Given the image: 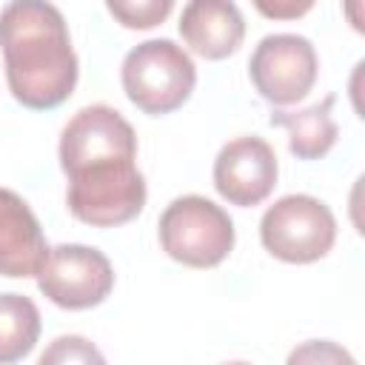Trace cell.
I'll return each mask as SVG.
<instances>
[{
    "label": "cell",
    "mask_w": 365,
    "mask_h": 365,
    "mask_svg": "<svg viewBox=\"0 0 365 365\" xmlns=\"http://www.w3.org/2000/svg\"><path fill=\"white\" fill-rule=\"evenodd\" d=\"M180 34L194 54L222 60L240 48L245 20L228 0H191L180 14Z\"/></svg>",
    "instance_id": "10"
},
{
    "label": "cell",
    "mask_w": 365,
    "mask_h": 365,
    "mask_svg": "<svg viewBox=\"0 0 365 365\" xmlns=\"http://www.w3.org/2000/svg\"><path fill=\"white\" fill-rule=\"evenodd\" d=\"M225 365H248V362H225Z\"/></svg>",
    "instance_id": "17"
},
{
    "label": "cell",
    "mask_w": 365,
    "mask_h": 365,
    "mask_svg": "<svg viewBox=\"0 0 365 365\" xmlns=\"http://www.w3.org/2000/svg\"><path fill=\"white\" fill-rule=\"evenodd\" d=\"M106 9L125 29H151L171 14L174 3L171 0H108Z\"/></svg>",
    "instance_id": "14"
},
{
    "label": "cell",
    "mask_w": 365,
    "mask_h": 365,
    "mask_svg": "<svg viewBox=\"0 0 365 365\" xmlns=\"http://www.w3.org/2000/svg\"><path fill=\"white\" fill-rule=\"evenodd\" d=\"M259 240L265 251L282 262H317L334 248L336 220L322 200L311 194H288L265 208Z\"/></svg>",
    "instance_id": "5"
},
{
    "label": "cell",
    "mask_w": 365,
    "mask_h": 365,
    "mask_svg": "<svg viewBox=\"0 0 365 365\" xmlns=\"http://www.w3.org/2000/svg\"><path fill=\"white\" fill-rule=\"evenodd\" d=\"M277 154L262 137H237L214 160V188L240 208L259 205L277 185Z\"/></svg>",
    "instance_id": "8"
},
{
    "label": "cell",
    "mask_w": 365,
    "mask_h": 365,
    "mask_svg": "<svg viewBox=\"0 0 365 365\" xmlns=\"http://www.w3.org/2000/svg\"><path fill=\"white\" fill-rule=\"evenodd\" d=\"M314 3L311 0H274V3H265V0H257V11L265 14V17H274V20H294L305 11H311Z\"/></svg>",
    "instance_id": "16"
},
{
    "label": "cell",
    "mask_w": 365,
    "mask_h": 365,
    "mask_svg": "<svg viewBox=\"0 0 365 365\" xmlns=\"http://www.w3.org/2000/svg\"><path fill=\"white\" fill-rule=\"evenodd\" d=\"M125 97L145 114L177 111L197 86L194 60L168 37L145 40L134 46L120 68Z\"/></svg>",
    "instance_id": "3"
},
{
    "label": "cell",
    "mask_w": 365,
    "mask_h": 365,
    "mask_svg": "<svg viewBox=\"0 0 365 365\" xmlns=\"http://www.w3.org/2000/svg\"><path fill=\"white\" fill-rule=\"evenodd\" d=\"M334 103L336 97L328 94L325 100L308 106V108H299V111H274L271 114V125H279L288 131V148L294 157L299 160H319L325 157L336 137H339V128L334 123Z\"/></svg>",
    "instance_id": "11"
},
{
    "label": "cell",
    "mask_w": 365,
    "mask_h": 365,
    "mask_svg": "<svg viewBox=\"0 0 365 365\" xmlns=\"http://www.w3.org/2000/svg\"><path fill=\"white\" fill-rule=\"evenodd\" d=\"M157 228L163 251L188 268H214L234 248V222L228 211L200 194L171 200Z\"/></svg>",
    "instance_id": "4"
},
{
    "label": "cell",
    "mask_w": 365,
    "mask_h": 365,
    "mask_svg": "<svg viewBox=\"0 0 365 365\" xmlns=\"http://www.w3.org/2000/svg\"><path fill=\"white\" fill-rule=\"evenodd\" d=\"M37 288L60 308H94L111 294L114 268L103 251L91 245L63 242L48 251V259L37 274Z\"/></svg>",
    "instance_id": "7"
},
{
    "label": "cell",
    "mask_w": 365,
    "mask_h": 365,
    "mask_svg": "<svg viewBox=\"0 0 365 365\" xmlns=\"http://www.w3.org/2000/svg\"><path fill=\"white\" fill-rule=\"evenodd\" d=\"M0 48L6 83L26 108H57L77 86V54L54 3L14 0L0 9Z\"/></svg>",
    "instance_id": "2"
},
{
    "label": "cell",
    "mask_w": 365,
    "mask_h": 365,
    "mask_svg": "<svg viewBox=\"0 0 365 365\" xmlns=\"http://www.w3.org/2000/svg\"><path fill=\"white\" fill-rule=\"evenodd\" d=\"M37 365H108V362L91 339L80 334H63L46 345Z\"/></svg>",
    "instance_id": "13"
},
{
    "label": "cell",
    "mask_w": 365,
    "mask_h": 365,
    "mask_svg": "<svg viewBox=\"0 0 365 365\" xmlns=\"http://www.w3.org/2000/svg\"><path fill=\"white\" fill-rule=\"evenodd\" d=\"M60 165L68 177V211L94 228L131 222L145 205L137 168V134L111 106L80 108L60 134Z\"/></svg>",
    "instance_id": "1"
},
{
    "label": "cell",
    "mask_w": 365,
    "mask_h": 365,
    "mask_svg": "<svg viewBox=\"0 0 365 365\" xmlns=\"http://www.w3.org/2000/svg\"><path fill=\"white\" fill-rule=\"evenodd\" d=\"M43 228L29 202L11 188H0V274L20 279L37 277L48 259Z\"/></svg>",
    "instance_id": "9"
},
{
    "label": "cell",
    "mask_w": 365,
    "mask_h": 365,
    "mask_svg": "<svg viewBox=\"0 0 365 365\" xmlns=\"http://www.w3.org/2000/svg\"><path fill=\"white\" fill-rule=\"evenodd\" d=\"M317 48L302 34H268L257 43L248 74L254 88L274 106L299 103L317 83Z\"/></svg>",
    "instance_id": "6"
},
{
    "label": "cell",
    "mask_w": 365,
    "mask_h": 365,
    "mask_svg": "<svg viewBox=\"0 0 365 365\" xmlns=\"http://www.w3.org/2000/svg\"><path fill=\"white\" fill-rule=\"evenodd\" d=\"M40 336V311L23 294H0V365L20 362Z\"/></svg>",
    "instance_id": "12"
},
{
    "label": "cell",
    "mask_w": 365,
    "mask_h": 365,
    "mask_svg": "<svg viewBox=\"0 0 365 365\" xmlns=\"http://www.w3.org/2000/svg\"><path fill=\"white\" fill-rule=\"evenodd\" d=\"M285 365H356V359L339 342H331V339H308V342H299L288 354Z\"/></svg>",
    "instance_id": "15"
}]
</instances>
